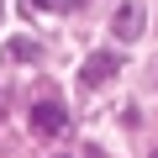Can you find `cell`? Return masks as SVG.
I'll use <instances>...</instances> for the list:
<instances>
[{
  "instance_id": "cell-1",
  "label": "cell",
  "mask_w": 158,
  "mask_h": 158,
  "mask_svg": "<svg viewBox=\"0 0 158 158\" xmlns=\"http://www.w3.org/2000/svg\"><path fill=\"white\" fill-rule=\"evenodd\" d=\"M69 127V116H63V106L48 95V100H32V132H42V137H58Z\"/></svg>"
},
{
  "instance_id": "cell-2",
  "label": "cell",
  "mask_w": 158,
  "mask_h": 158,
  "mask_svg": "<svg viewBox=\"0 0 158 158\" xmlns=\"http://www.w3.org/2000/svg\"><path fill=\"white\" fill-rule=\"evenodd\" d=\"M111 32H116L121 42H137V37H142V11L132 6V0H121V6H116V16H111Z\"/></svg>"
},
{
  "instance_id": "cell-3",
  "label": "cell",
  "mask_w": 158,
  "mask_h": 158,
  "mask_svg": "<svg viewBox=\"0 0 158 158\" xmlns=\"http://www.w3.org/2000/svg\"><path fill=\"white\" fill-rule=\"evenodd\" d=\"M111 74H116V53H95V58H85V69H79L85 85H106Z\"/></svg>"
},
{
  "instance_id": "cell-4",
  "label": "cell",
  "mask_w": 158,
  "mask_h": 158,
  "mask_svg": "<svg viewBox=\"0 0 158 158\" xmlns=\"http://www.w3.org/2000/svg\"><path fill=\"white\" fill-rule=\"evenodd\" d=\"M69 6H74V0H21L27 16H63Z\"/></svg>"
},
{
  "instance_id": "cell-5",
  "label": "cell",
  "mask_w": 158,
  "mask_h": 158,
  "mask_svg": "<svg viewBox=\"0 0 158 158\" xmlns=\"http://www.w3.org/2000/svg\"><path fill=\"white\" fill-rule=\"evenodd\" d=\"M6 58H16V63H32V58H42V53H37V42H32V37H16V42H6Z\"/></svg>"
},
{
  "instance_id": "cell-6",
  "label": "cell",
  "mask_w": 158,
  "mask_h": 158,
  "mask_svg": "<svg viewBox=\"0 0 158 158\" xmlns=\"http://www.w3.org/2000/svg\"><path fill=\"white\" fill-rule=\"evenodd\" d=\"M79 158H100V148H85V153H79Z\"/></svg>"
},
{
  "instance_id": "cell-7",
  "label": "cell",
  "mask_w": 158,
  "mask_h": 158,
  "mask_svg": "<svg viewBox=\"0 0 158 158\" xmlns=\"http://www.w3.org/2000/svg\"><path fill=\"white\" fill-rule=\"evenodd\" d=\"M153 158H158V153H153Z\"/></svg>"
}]
</instances>
